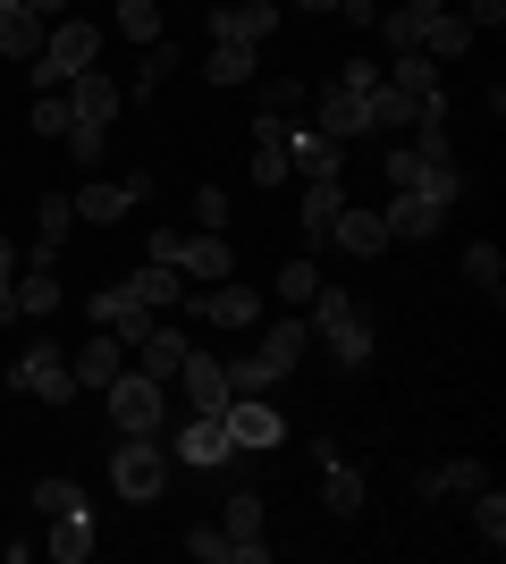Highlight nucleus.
I'll return each mask as SVG.
<instances>
[{"label": "nucleus", "instance_id": "11", "mask_svg": "<svg viewBox=\"0 0 506 564\" xmlns=\"http://www.w3.org/2000/svg\"><path fill=\"white\" fill-rule=\"evenodd\" d=\"M136 203H152V169L119 177V186H85V194H76V219H94V228H119Z\"/></svg>", "mask_w": 506, "mask_h": 564}, {"label": "nucleus", "instance_id": "20", "mask_svg": "<svg viewBox=\"0 0 506 564\" xmlns=\"http://www.w3.org/2000/svg\"><path fill=\"white\" fill-rule=\"evenodd\" d=\"M68 228H76V203L43 194V203H34V253H25V261H43V270H60V245H68Z\"/></svg>", "mask_w": 506, "mask_h": 564}, {"label": "nucleus", "instance_id": "38", "mask_svg": "<svg viewBox=\"0 0 506 564\" xmlns=\"http://www.w3.org/2000/svg\"><path fill=\"white\" fill-rule=\"evenodd\" d=\"M34 514H85V489L51 471V480H34Z\"/></svg>", "mask_w": 506, "mask_h": 564}, {"label": "nucleus", "instance_id": "10", "mask_svg": "<svg viewBox=\"0 0 506 564\" xmlns=\"http://www.w3.org/2000/svg\"><path fill=\"white\" fill-rule=\"evenodd\" d=\"M228 447L237 455H262V447H279L288 438V422H279V404H262V397H228Z\"/></svg>", "mask_w": 506, "mask_h": 564}, {"label": "nucleus", "instance_id": "39", "mask_svg": "<svg viewBox=\"0 0 506 564\" xmlns=\"http://www.w3.org/2000/svg\"><path fill=\"white\" fill-rule=\"evenodd\" d=\"M119 34L127 43H161V0H119Z\"/></svg>", "mask_w": 506, "mask_h": 564}, {"label": "nucleus", "instance_id": "25", "mask_svg": "<svg viewBox=\"0 0 506 564\" xmlns=\"http://www.w3.org/2000/svg\"><path fill=\"white\" fill-rule=\"evenodd\" d=\"M422 59H439V68H448V59H464V51H473V25H464V9H439L431 25H422Z\"/></svg>", "mask_w": 506, "mask_h": 564}, {"label": "nucleus", "instance_id": "26", "mask_svg": "<svg viewBox=\"0 0 506 564\" xmlns=\"http://www.w3.org/2000/svg\"><path fill=\"white\" fill-rule=\"evenodd\" d=\"M60 295H68V286H60V270H43V261H25V270H18V312H25V321H51V312H60Z\"/></svg>", "mask_w": 506, "mask_h": 564}, {"label": "nucleus", "instance_id": "36", "mask_svg": "<svg viewBox=\"0 0 506 564\" xmlns=\"http://www.w3.org/2000/svg\"><path fill=\"white\" fill-rule=\"evenodd\" d=\"M473 531H482V540H489V556H498V547H506V497L489 489V480H482V489H473Z\"/></svg>", "mask_w": 506, "mask_h": 564}, {"label": "nucleus", "instance_id": "44", "mask_svg": "<svg viewBox=\"0 0 506 564\" xmlns=\"http://www.w3.org/2000/svg\"><path fill=\"white\" fill-rule=\"evenodd\" d=\"M464 25H473V34H498V25H506V0H464Z\"/></svg>", "mask_w": 506, "mask_h": 564}, {"label": "nucleus", "instance_id": "40", "mask_svg": "<svg viewBox=\"0 0 506 564\" xmlns=\"http://www.w3.org/2000/svg\"><path fill=\"white\" fill-rule=\"evenodd\" d=\"M304 101H313V94H304V76H262V110L270 118H295Z\"/></svg>", "mask_w": 506, "mask_h": 564}, {"label": "nucleus", "instance_id": "14", "mask_svg": "<svg viewBox=\"0 0 506 564\" xmlns=\"http://www.w3.org/2000/svg\"><path fill=\"white\" fill-rule=\"evenodd\" d=\"M194 312H203L212 329H254V321H262V295H254V286H237V279H212L203 295H194Z\"/></svg>", "mask_w": 506, "mask_h": 564}, {"label": "nucleus", "instance_id": "28", "mask_svg": "<svg viewBox=\"0 0 506 564\" xmlns=\"http://www.w3.org/2000/svg\"><path fill=\"white\" fill-rule=\"evenodd\" d=\"M177 362H186V337H169L161 321H152V329L136 337V371H152V379H177Z\"/></svg>", "mask_w": 506, "mask_h": 564}, {"label": "nucleus", "instance_id": "12", "mask_svg": "<svg viewBox=\"0 0 506 564\" xmlns=\"http://www.w3.org/2000/svg\"><path fill=\"white\" fill-rule=\"evenodd\" d=\"M279 25V0H212V43H254Z\"/></svg>", "mask_w": 506, "mask_h": 564}, {"label": "nucleus", "instance_id": "3", "mask_svg": "<svg viewBox=\"0 0 506 564\" xmlns=\"http://www.w3.org/2000/svg\"><path fill=\"white\" fill-rule=\"evenodd\" d=\"M304 312H313V337L337 354V371H363V362H372V346H380V337H372V312H363L355 295H346V286H330V279H321Z\"/></svg>", "mask_w": 506, "mask_h": 564}, {"label": "nucleus", "instance_id": "23", "mask_svg": "<svg viewBox=\"0 0 506 564\" xmlns=\"http://www.w3.org/2000/svg\"><path fill=\"white\" fill-rule=\"evenodd\" d=\"M313 127H321L330 143H355V135H363V101L346 94V85H321V94H313Z\"/></svg>", "mask_w": 506, "mask_h": 564}, {"label": "nucleus", "instance_id": "42", "mask_svg": "<svg viewBox=\"0 0 506 564\" xmlns=\"http://www.w3.org/2000/svg\"><path fill=\"white\" fill-rule=\"evenodd\" d=\"M34 135H60V143H68V94H34Z\"/></svg>", "mask_w": 506, "mask_h": 564}, {"label": "nucleus", "instance_id": "17", "mask_svg": "<svg viewBox=\"0 0 506 564\" xmlns=\"http://www.w3.org/2000/svg\"><path fill=\"white\" fill-rule=\"evenodd\" d=\"M313 464H321V506H330V514H363V471L346 464L330 438L313 447Z\"/></svg>", "mask_w": 506, "mask_h": 564}, {"label": "nucleus", "instance_id": "45", "mask_svg": "<svg viewBox=\"0 0 506 564\" xmlns=\"http://www.w3.org/2000/svg\"><path fill=\"white\" fill-rule=\"evenodd\" d=\"M337 85H346V94H372V85H380V68H372V59H346V68H337Z\"/></svg>", "mask_w": 506, "mask_h": 564}, {"label": "nucleus", "instance_id": "1", "mask_svg": "<svg viewBox=\"0 0 506 564\" xmlns=\"http://www.w3.org/2000/svg\"><path fill=\"white\" fill-rule=\"evenodd\" d=\"M304 346H313V321H295V312H288V321H270V329L228 362V388H237V397H270V388L304 362Z\"/></svg>", "mask_w": 506, "mask_h": 564}, {"label": "nucleus", "instance_id": "41", "mask_svg": "<svg viewBox=\"0 0 506 564\" xmlns=\"http://www.w3.org/2000/svg\"><path fill=\"white\" fill-rule=\"evenodd\" d=\"M186 556L194 564H228V556H237V540H228L219 522H194V531H186Z\"/></svg>", "mask_w": 506, "mask_h": 564}, {"label": "nucleus", "instance_id": "29", "mask_svg": "<svg viewBox=\"0 0 506 564\" xmlns=\"http://www.w3.org/2000/svg\"><path fill=\"white\" fill-rule=\"evenodd\" d=\"M136 304H152V312H169V304H186V279H177V270H169V261H144V270H136Z\"/></svg>", "mask_w": 506, "mask_h": 564}, {"label": "nucleus", "instance_id": "27", "mask_svg": "<svg viewBox=\"0 0 506 564\" xmlns=\"http://www.w3.org/2000/svg\"><path fill=\"white\" fill-rule=\"evenodd\" d=\"M51 556H60V564H85V556H94V506H85V514H51Z\"/></svg>", "mask_w": 506, "mask_h": 564}, {"label": "nucleus", "instance_id": "18", "mask_svg": "<svg viewBox=\"0 0 506 564\" xmlns=\"http://www.w3.org/2000/svg\"><path fill=\"white\" fill-rule=\"evenodd\" d=\"M337 161H346V143H330L321 127H295L288 118V169L295 177H337Z\"/></svg>", "mask_w": 506, "mask_h": 564}, {"label": "nucleus", "instance_id": "24", "mask_svg": "<svg viewBox=\"0 0 506 564\" xmlns=\"http://www.w3.org/2000/svg\"><path fill=\"white\" fill-rule=\"evenodd\" d=\"M489 464H473V455H456V464H439V471H413V497L422 506H439V497H456V489H482Z\"/></svg>", "mask_w": 506, "mask_h": 564}, {"label": "nucleus", "instance_id": "33", "mask_svg": "<svg viewBox=\"0 0 506 564\" xmlns=\"http://www.w3.org/2000/svg\"><path fill=\"white\" fill-rule=\"evenodd\" d=\"M177 68H186V59H177V43H144V68H136V85H127V94H144V101H152Z\"/></svg>", "mask_w": 506, "mask_h": 564}, {"label": "nucleus", "instance_id": "16", "mask_svg": "<svg viewBox=\"0 0 506 564\" xmlns=\"http://www.w3.org/2000/svg\"><path fill=\"white\" fill-rule=\"evenodd\" d=\"M94 329L127 337V354H136V337L152 329V304H136V286H101L94 295Z\"/></svg>", "mask_w": 506, "mask_h": 564}, {"label": "nucleus", "instance_id": "22", "mask_svg": "<svg viewBox=\"0 0 506 564\" xmlns=\"http://www.w3.org/2000/svg\"><path fill=\"white\" fill-rule=\"evenodd\" d=\"M330 245H346L355 261H372V253H388V219L363 212V203H346V212H337V228H330Z\"/></svg>", "mask_w": 506, "mask_h": 564}, {"label": "nucleus", "instance_id": "7", "mask_svg": "<svg viewBox=\"0 0 506 564\" xmlns=\"http://www.w3.org/2000/svg\"><path fill=\"white\" fill-rule=\"evenodd\" d=\"M110 489H119L127 506H152V497L169 489V455H161V438H119V455H110Z\"/></svg>", "mask_w": 506, "mask_h": 564}, {"label": "nucleus", "instance_id": "8", "mask_svg": "<svg viewBox=\"0 0 506 564\" xmlns=\"http://www.w3.org/2000/svg\"><path fill=\"white\" fill-rule=\"evenodd\" d=\"M448 212H456V203H448V194H431V186H397V203H388V245H431L439 228H448Z\"/></svg>", "mask_w": 506, "mask_h": 564}, {"label": "nucleus", "instance_id": "2", "mask_svg": "<svg viewBox=\"0 0 506 564\" xmlns=\"http://www.w3.org/2000/svg\"><path fill=\"white\" fill-rule=\"evenodd\" d=\"M94 59H101V25L94 18H51L43 25V51L25 59V76H34V94H60V85H76Z\"/></svg>", "mask_w": 506, "mask_h": 564}, {"label": "nucleus", "instance_id": "32", "mask_svg": "<svg viewBox=\"0 0 506 564\" xmlns=\"http://www.w3.org/2000/svg\"><path fill=\"white\" fill-rule=\"evenodd\" d=\"M254 68H262V59H254V43H212V85H254Z\"/></svg>", "mask_w": 506, "mask_h": 564}, {"label": "nucleus", "instance_id": "21", "mask_svg": "<svg viewBox=\"0 0 506 564\" xmlns=\"http://www.w3.org/2000/svg\"><path fill=\"white\" fill-rule=\"evenodd\" d=\"M254 186H288V118H254Z\"/></svg>", "mask_w": 506, "mask_h": 564}, {"label": "nucleus", "instance_id": "47", "mask_svg": "<svg viewBox=\"0 0 506 564\" xmlns=\"http://www.w3.org/2000/svg\"><path fill=\"white\" fill-rule=\"evenodd\" d=\"M337 18H355V34H363V25L380 18V0H346V9H337Z\"/></svg>", "mask_w": 506, "mask_h": 564}, {"label": "nucleus", "instance_id": "5", "mask_svg": "<svg viewBox=\"0 0 506 564\" xmlns=\"http://www.w3.org/2000/svg\"><path fill=\"white\" fill-rule=\"evenodd\" d=\"M110 422H119V438H161V422H169V379H152V371H136L127 362L110 388Z\"/></svg>", "mask_w": 506, "mask_h": 564}, {"label": "nucleus", "instance_id": "37", "mask_svg": "<svg viewBox=\"0 0 506 564\" xmlns=\"http://www.w3.org/2000/svg\"><path fill=\"white\" fill-rule=\"evenodd\" d=\"M313 286H321V261H313V253H295L288 270H279V304H288V312H295V304H313Z\"/></svg>", "mask_w": 506, "mask_h": 564}, {"label": "nucleus", "instance_id": "19", "mask_svg": "<svg viewBox=\"0 0 506 564\" xmlns=\"http://www.w3.org/2000/svg\"><path fill=\"white\" fill-rule=\"evenodd\" d=\"M337 212H346V186H337V177H304V203H295V219H304V245H330Z\"/></svg>", "mask_w": 506, "mask_h": 564}, {"label": "nucleus", "instance_id": "34", "mask_svg": "<svg viewBox=\"0 0 506 564\" xmlns=\"http://www.w3.org/2000/svg\"><path fill=\"white\" fill-rule=\"evenodd\" d=\"M464 279L482 286L489 304H506V261H498V245H473V253H464Z\"/></svg>", "mask_w": 506, "mask_h": 564}, {"label": "nucleus", "instance_id": "31", "mask_svg": "<svg viewBox=\"0 0 506 564\" xmlns=\"http://www.w3.org/2000/svg\"><path fill=\"white\" fill-rule=\"evenodd\" d=\"M388 85H397V94H431L439 85V59H422V51H388Z\"/></svg>", "mask_w": 506, "mask_h": 564}, {"label": "nucleus", "instance_id": "43", "mask_svg": "<svg viewBox=\"0 0 506 564\" xmlns=\"http://www.w3.org/2000/svg\"><path fill=\"white\" fill-rule=\"evenodd\" d=\"M194 228H228V194H219V186L194 194Z\"/></svg>", "mask_w": 506, "mask_h": 564}, {"label": "nucleus", "instance_id": "15", "mask_svg": "<svg viewBox=\"0 0 506 564\" xmlns=\"http://www.w3.org/2000/svg\"><path fill=\"white\" fill-rule=\"evenodd\" d=\"M127 362H136V354H127V337H110V329H101V337H85V346L68 354L76 388H94V397H101V388H110V379L127 371Z\"/></svg>", "mask_w": 506, "mask_h": 564}, {"label": "nucleus", "instance_id": "46", "mask_svg": "<svg viewBox=\"0 0 506 564\" xmlns=\"http://www.w3.org/2000/svg\"><path fill=\"white\" fill-rule=\"evenodd\" d=\"M0 9H25V18H43V25H51V18H68V0H0Z\"/></svg>", "mask_w": 506, "mask_h": 564}, {"label": "nucleus", "instance_id": "9", "mask_svg": "<svg viewBox=\"0 0 506 564\" xmlns=\"http://www.w3.org/2000/svg\"><path fill=\"white\" fill-rule=\"evenodd\" d=\"M177 397H186V413H228V362L219 354H203V346H186V362H177Z\"/></svg>", "mask_w": 506, "mask_h": 564}, {"label": "nucleus", "instance_id": "6", "mask_svg": "<svg viewBox=\"0 0 506 564\" xmlns=\"http://www.w3.org/2000/svg\"><path fill=\"white\" fill-rule=\"evenodd\" d=\"M9 388L18 397H34V404H76L85 388H76V371H68V346L60 337H34V346L9 362Z\"/></svg>", "mask_w": 506, "mask_h": 564}, {"label": "nucleus", "instance_id": "13", "mask_svg": "<svg viewBox=\"0 0 506 564\" xmlns=\"http://www.w3.org/2000/svg\"><path fill=\"white\" fill-rule=\"evenodd\" d=\"M177 464H194V471H228V464H237V447H228V422H219V413H194V422L177 430Z\"/></svg>", "mask_w": 506, "mask_h": 564}, {"label": "nucleus", "instance_id": "48", "mask_svg": "<svg viewBox=\"0 0 506 564\" xmlns=\"http://www.w3.org/2000/svg\"><path fill=\"white\" fill-rule=\"evenodd\" d=\"M0 286H18V245L0 236Z\"/></svg>", "mask_w": 506, "mask_h": 564}, {"label": "nucleus", "instance_id": "4", "mask_svg": "<svg viewBox=\"0 0 506 564\" xmlns=\"http://www.w3.org/2000/svg\"><path fill=\"white\" fill-rule=\"evenodd\" d=\"M60 94H68V152H76V161H94L101 143H110V118L127 110V85H110L101 68H85L76 85H60Z\"/></svg>", "mask_w": 506, "mask_h": 564}, {"label": "nucleus", "instance_id": "30", "mask_svg": "<svg viewBox=\"0 0 506 564\" xmlns=\"http://www.w3.org/2000/svg\"><path fill=\"white\" fill-rule=\"evenodd\" d=\"M43 51V18H25V9H0V59H34Z\"/></svg>", "mask_w": 506, "mask_h": 564}, {"label": "nucleus", "instance_id": "35", "mask_svg": "<svg viewBox=\"0 0 506 564\" xmlns=\"http://www.w3.org/2000/svg\"><path fill=\"white\" fill-rule=\"evenodd\" d=\"M219 531H228V540H262V497L237 489L228 506H219Z\"/></svg>", "mask_w": 506, "mask_h": 564}]
</instances>
